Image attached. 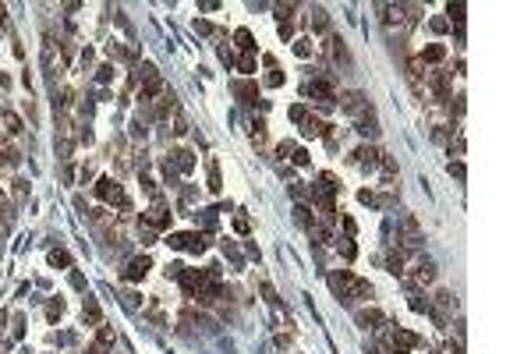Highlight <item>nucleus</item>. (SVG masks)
<instances>
[{
	"label": "nucleus",
	"mask_w": 531,
	"mask_h": 354,
	"mask_svg": "<svg viewBox=\"0 0 531 354\" xmlns=\"http://www.w3.org/2000/svg\"><path fill=\"white\" fill-rule=\"evenodd\" d=\"M266 85H283V74H280V71H273V74H266Z\"/></svg>",
	"instance_id": "cd10ccee"
},
{
	"label": "nucleus",
	"mask_w": 531,
	"mask_h": 354,
	"mask_svg": "<svg viewBox=\"0 0 531 354\" xmlns=\"http://www.w3.org/2000/svg\"><path fill=\"white\" fill-rule=\"evenodd\" d=\"M4 121H7V131H21V121L14 113H4Z\"/></svg>",
	"instance_id": "b1692460"
},
{
	"label": "nucleus",
	"mask_w": 531,
	"mask_h": 354,
	"mask_svg": "<svg viewBox=\"0 0 531 354\" xmlns=\"http://www.w3.org/2000/svg\"><path fill=\"white\" fill-rule=\"evenodd\" d=\"M110 78H113V67L103 64V67H99V82H110Z\"/></svg>",
	"instance_id": "c85d7f7f"
},
{
	"label": "nucleus",
	"mask_w": 531,
	"mask_h": 354,
	"mask_svg": "<svg viewBox=\"0 0 531 354\" xmlns=\"http://www.w3.org/2000/svg\"><path fill=\"white\" fill-rule=\"evenodd\" d=\"M390 351H393V354H407V351H397V347H390Z\"/></svg>",
	"instance_id": "f704fd0d"
},
{
	"label": "nucleus",
	"mask_w": 531,
	"mask_h": 354,
	"mask_svg": "<svg viewBox=\"0 0 531 354\" xmlns=\"http://www.w3.org/2000/svg\"><path fill=\"white\" fill-rule=\"evenodd\" d=\"M209 191H220V167H216V160H209Z\"/></svg>",
	"instance_id": "f3484780"
},
{
	"label": "nucleus",
	"mask_w": 531,
	"mask_h": 354,
	"mask_svg": "<svg viewBox=\"0 0 531 354\" xmlns=\"http://www.w3.org/2000/svg\"><path fill=\"white\" fill-rule=\"evenodd\" d=\"M188 238H191V234H170L167 245H170V248H188Z\"/></svg>",
	"instance_id": "6ab92c4d"
},
{
	"label": "nucleus",
	"mask_w": 531,
	"mask_h": 354,
	"mask_svg": "<svg viewBox=\"0 0 531 354\" xmlns=\"http://www.w3.org/2000/svg\"><path fill=\"white\" fill-rule=\"evenodd\" d=\"M443 57H446V46H439V43H429V46L422 50V57H418V60H422V64H425V60H432V64H439Z\"/></svg>",
	"instance_id": "ddd939ff"
},
{
	"label": "nucleus",
	"mask_w": 531,
	"mask_h": 354,
	"mask_svg": "<svg viewBox=\"0 0 531 354\" xmlns=\"http://www.w3.org/2000/svg\"><path fill=\"white\" fill-rule=\"evenodd\" d=\"M152 269V262H149V255H138V259H131L128 262V269H124V277L128 280H142L145 277V273Z\"/></svg>",
	"instance_id": "39448f33"
},
{
	"label": "nucleus",
	"mask_w": 531,
	"mask_h": 354,
	"mask_svg": "<svg viewBox=\"0 0 531 354\" xmlns=\"http://www.w3.org/2000/svg\"><path fill=\"white\" fill-rule=\"evenodd\" d=\"M81 319H85L89 326H99V323H103V316H99V305H96L92 298L85 301V308H81Z\"/></svg>",
	"instance_id": "f8f14e48"
},
{
	"label": "nucleus",
	"mask_w": 531,
	"mask_h": 354,
	"mask_svg": "<svg viewBox=\"0 0 531 354\" xmlns=\"http://www.w3.org/2000/svg\"><path fill=\"white\" fill-rule=\"evenodd\" d=\"M184 131H188V121L177 113V121H174V135H184Z\"/></svg>",
	"instance_id": "bb28decb"
},
{
	"label": "nucleus",
	"mask_w": 531,
	"mask_h": 354,
	"mask_svg": "<svg viewBox=\"0 0 531 354\" xmlns=\"http://www.w3.org/2000/svg\"><path fill=\"white\" fill-rule=\"evenodd\" d=\"M464 11H468L464 4H446V14L457 21V28H464Z\"/></svg>",
	"instance_id": "2eb2a0df"
},
{
	"label": "nucleus",
	"mask_w": 531,
	"mask_h": 354,
	"mask_svg": "<svg viewBox=\"0 0 531 354\" xmlns=\"http://www.w3.org/2000/svg\"><path fill=\"white\" fill-rule=\"evenodd\" d=\"M294 163H298V167H305V163H308V152H305V149H298V152H294Z\"/></svg>",
	"instance_id": "c756f323"
},
{
	"label": "nucleus",
	"mask_w": 531,
	"mask_h": 354,
	"mask_svg": "<svg viewBox=\"0 0 531 354\" xmlns=\"http://www.w3.org/2000/svg\"><path fill=\"white\" fill-rule=\"evenodd\" d=\"M390 347H397V351L418 347V337H415V333H407V330H397V333H393V340H390Z\"/></svg>",
	"instance_id": "1a4fd4ad"
},
{
	"label": "nucleus",
	"mask_w": 531,
	"mask_h": 354,
	"mask_svg": "<svg viewBox=\"0 0 531 354\" xmlns=\"http://www.w3.org/2000/svg\"><path fill=\"white\" fill-rule=\"evenodd\" d=\"M340 106H344L347 113H361L369 103H365V92H344V96H340Z\"/></svg>",
	"instance_id": "0eeeda50"
},
{
	"label": "nucleus",
	"mask_w": 531,
	"mask_h": 354,
	"mask_svg": "<svg viewBox=\"0 0 531 354\" xmlns=\"http://www.w3.org/2000/svg\"><path fill=\"white\" fill-rule=\"evenodd\" d=\"M312 25H315V28H326V25H330V21H326V11H322V7H312Z\"/></svg>",
	"instance_id": "aec40b11"
},
{
	"label": "nucleus",
	"mask_w": 531,
	"mask_h": 354,
	"mask_svg": "<svg viewBox=\"0 0 531 354\" xmlns=\"http://www.w3.org/2000/svg\"><path fill=\"white\" fill-rule=\"evenodd\" d=\"M167 163H170L174 170H181V174H188V170L195 167V160H191V152H188V149H174Z\"/></svg>",
	"instance_id": "423d86ee"
},
{
	"label": "nucleus",
	"mask_w": 531,
	"mask_h": 354,
	"mask_svg": "<svg viewBox=\"0 0 531 354\" xmlns=\"http://www.w3.org/2000/svg\"><path fill=\"white\" fill-rule=\"evenodd\" d=\"M50 262H53V266H71V255L60 252V248H53V252H50Z\"/></svg>",
	"instance_id": "a211bd4d"
},
{
	"label": "nucleus",
	"mask_w": 531,
	"mask_h": 354,
	"mask_svg": "<svg viewBox=\"0 0 531 354\" xmlns=\"http://www.w3.org/2000/svg\"><path fill=\"white\" fill-rule=\"evenodd\" d=\"M358 131H361V135H369V138H376V135H379V124H376V110H372V106H365V110L358 113Z\"/></svg>",
	"instance_id": "7ed1b4c3"
},
{
	"label": "nucleus",
	"mask_w": 531,
	"mask_h": 354,
	"mask_svg": "<svg viewBox=\"0 0 531 354\" xmlns=\"http://www.w3.org/2000/svg\"><path fill=\"white\" fill-rule=\"evenodd\" d=\"M237 71L252 74V71H255V53H241V60H237Z\"/></svg>",
	"instance_id": "dca6fc26"
},
{
	"label": "nucleus",
	"mask_w": 531,
	"mask_h": 354,
	"mask_svg": "<svg viewBox=\"0 0 531 354\" xmlns=\"http://www.w3.org/2000/svg\"><path fill=\"white\" fill-rule=\"evenodd\" d=\"M432 280H436V266L429 259H422L418 269H415V284H432Z\"/></svg>",
	"instance_id": "9d476101"
},
{
	"label": "nucleus",
	"mask_w": 531,
	"mask_h": 354,
	"mask_svg": "<svg viewBox=\"0 0 531 354\" xmlns=\"http://www.w3.org/2000/svg\"><path fill=\"white\" fill-rule=\"evenodd\" d=\"M248 227H252V223L244 220V216H237V220H234V230H237V234H248Z\"/></svg>",
	"instance_id": "a878e982"
},
{
	"label": "nucleus",
	"mask_w": 531,
	"mask_h": 354,
	"mask_svg": "<svg viewBox=\"0 0 531 354\" xmlns=\"http://www.w3.org/2000/svg\"><path fill=\"white\" fill-rule=\"evenodd\" d=\"M294 53H298V57H308V53H312V43H308V39H298V43H294Z\"/></svg>",
	"instance_id": "4be33fe9"
},
{
	"label": "nucleus",
	"mask_w": 531,
	"mask_h": 354,
	"mask_svg": "<svg viewBox=\"0 0 531 354\" xmlns=\"http://www.w3.org/2000/svg\"><path fill=\"white\" fill-rule=\"evenodd\" d=\"M358 323L365 326V330H379V326H386V316L379 308H361L358 312Z\"/></svg>",
	"instance_id": "20e7f679"
},
{
	"label": "nucleus",
	"mask_w": 531,
	"mask_h": 354,
	"mask_svg": "<svg viewBox=\"0 0 531 354\" xmlns=\"http://www.w3.org/2000/svg\"><path fill=\"white\" fill-rule=\"evenodd\" d=\"M234 39H237V46H241L244 53H252V50H255V43H252V32H248V28H237V32H234Z\"/></svg>",
	"instance_id": "4468645a"
},
{
	"label": "nucleus",
	"mask_w": 531,
	"mask_h": 354,
	"mask_svg": "<svg viewBox=\"0 0 531 354\" xmlns=\"http://www.w3.org/2000/svg\"><path fill=\"white\" fill-rule=\"evenodd\" d=\"M450 174H454L457 181H464V167H461V163H450Z\"/></svg>",
	"instance_id": "7c9ffc66"
},
{
	"label": "nucleus",
	"mask_w": 531,
	"mask_h": 354,
	"mask_svg": "<svg viewBox=\"0 0 531 354\" xmlns=\"http://www.w3.org/2000/svg\"><path fill=\"white\" fill-rule=\"evenodd\" d=\"M326 131V124L319 121V117H305V121H301V135H308V138H319Z\"/></svg>",
	"instance_id": "9b49d317"
},
{
	"label": "nucleus",
	"mask_w": 531,
	"mask_h": 354,
	"mask_svg": "<svg viewBox=\"0 0 531 354\" xmlns=\"http://www.w3.org/2000/svg\"><path fill=\"white\" fill-rule=\"evenodd\" d=\"M46 312H50V319H57V316H60V312H64V301H60V298H53Z\"/></svg>",
	"instance_id": "5701e85b"
},
{
	"label": "nucleus",
	"mask_w": 531,
	"mask_h": 354,
	"mask_svg": "<svg viewBox=\"0 0 531 354\" xmlns=\"http://www.w3.org/2000/svg\"><path fill=\"white\" fill-rule=\"evenodd\" d=\"M195 28H198L202 35H209V32H213V25H209V21H195Z\"/></svg>",
	"instance_id": "473e14b6"
},
{
	"label": "nucleus",
	"mask_w": 531,
	"mask_h": 354,
	"mask_svg": "<svg viewBox=\"0 0 531 354\" xmlns=\"http://www.w3.org/2000/svg\"><path fill=\"white\" fill-rule=\"evenodd\" d=\"M432 28H436V32H446V18H432Z\"/></svg>",
	"instance_id": "72a5a7b5"
},
{
	"label": "nucleus",
	"mask_w": 531,
	"mask_h": 354,
	"mask_svg": "<svg viewBox=\"0 0 531 354\" xmlns=\"http://www.w3.org/2000/svg\"><path fill=\"white\" fill-rule=\"evenodd\" d=\"M354 163H358V167H369V170H372V167L379 163V152H376L372 145H361V149L354 152Z\"/></svg>",
	"instance_id": "6e6552de"
},
{
	"label": "nucleus",
	"mask_w": 531,
	"mask_h": 354,
	"mask_svg": "<svg viewBox=\"0 0 531 354\" xmlns=\"http://www.w3.org/2000/svg\"><path fill=\"white\" fill-rule=\"evenodd\" d=\"M71 284H74V287L81 291V287H85V277H81V273H71Z\"/></svg>",
	"instance_id": "2f4dec72"
},
{
	"label": "nucleus",
	"mask_w": 531,
	"mask_h": 354,
	"mask_svg": "<svg viewBox=\"0 0 531 354\" xmlns=\"http://www.w3.org/2000/svg\"><path fill=\"white\" fill-rule=\"evenodd\" d=\"M330 287L337 291V298H340L344 305L361 301V298H372V284L361 280V277H354V273H347V269L333 273V277H330Z\"/></svg>",
	"instance_id": "f257e3e1"
},
{
	"label": "nucleus",
	"mask_w": 531,
	"mask_h": 354,
	"mask_svg": "<svg viewBox=\"0 0 531 354\" xmlns=\"http://www.w3.org/2000/svg\"><path fill=\"white\" fill-rule=\"evenodd\" d=\"M234 92H237V96H244V99H252V96H255V85H244V82H237V85H234Z\"/></svg>",
	"instance_id": "412c9836"
},
{
	"label": "nucleus",
	"mask_w": 531,
	"mask_h": 354,
	"mask_svg": "<svg viewBox=\"0 0 531 354\" xmlns=\"http://www.w3.org/2000/svg\"><path fill=\"white\" fill-rule=\"evenodd\" d=\"M337 248H340V252H344V259H354V255H358V248H354V245H351V241H344V245H337Z\"/></svg>",
	"instance_id": "393cba45"
},
{
	"label": "nucleus",
	"mask_w": 531,
	"mask_h": 354,
	"mask_svg": "<svg viewBox=\"0 0 531 354\" xmlns=\"http://www.w3.org/2000/svg\"><path fill=\"white\" fill-rule=\"evenodd\" d=\"M145 223H149V227H159V230L170 227V213H167V206H163V199L152 202V209L145 213Z\"/></svg>",
	"instance_id": "f03ea898"
}]
</instances>
